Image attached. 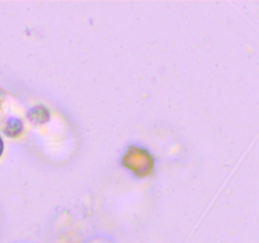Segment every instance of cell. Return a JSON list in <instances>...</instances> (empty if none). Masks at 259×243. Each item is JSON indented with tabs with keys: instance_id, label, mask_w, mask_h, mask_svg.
<instances>
[{
	"instance_id": "cell-1",
	"label": "cell",
	"mask_w": 259,
	"mask_h": 243,
	"mask_svg": "<svg viewBox=\"0 0 259 243\" xmlns=\"http://www.w3.org/2000/svg\"><path fill=\"white\" fill-rule=\"evenodd\" d=\"M4 131H6L7 135L11 136V137L17 136L19 133V131H21V123H19V120H17V119H9L6 123V126H4Z\"/></svg>"
},
{
	"instance_id": "cell-2",
	"label": "cell",
	"mask_w": 259,
	"mask_h": 243,
	"mask_svg": "<svg viewBox=\"0 0 259 243\" xmlns=\"http://www.w3.org/2000/svg\"><path fill=\"white\" fill-rule=\"evenodd\" d=\"M4 104H6V98H4V94L0 91V115L4 113Z\"/></svg>"
},
{
	"instance_id": "cell-3",
	"label": "cell",
	"mask_w": 259,
	"mask_h": 243,
	"mask_svg": "<svg viewBox=\"0 0 259 243\" xmlns=\"http://www.w3.org/2000/svg\"><path fill=\"white\" fill-rule=\"evenodd\" d=\"M88 243H111V242H108V240H103V239H93Z\"/></svg>"
},
{
	"instance_id": "cell-4",
	"label": "cell",
	"mask_w": 259,
	"mask_h": 243,
	"mask_svg": "<svg viewBox=\"0 0 259 243\" xmlns=\"http://www.w3.org/2000/svg\"><path fill=\"white\" fill-rule=\"evenodd\" d=\"M3 151V143H2V140H0V153Z\"/></svg>"
}]
</instances>
